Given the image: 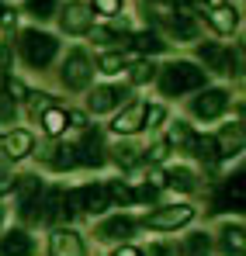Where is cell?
I'll return each mask as SVG.
<instances>
[{
    "instance_id": "obj_1",
    "label": "cell",
    "mask_w": 246,
    "mask_h": 256,
    "mask_svg": "<svg viewBox=\"0 0 246 256\" xmlns=\"http://www.w3.org/2000/svg\"><path fill=\"white\" fill-rule=\"evenodd\" d=\"M205 84H208L205 70H198V66H194V62H187V59L170 62L163 73H160V90H163L166 97H180V94L201 90Z\"/></svg>"
},
{
    "instance_id": "obj_2",
    "label": "cell",
    "mask_w": 246,
    "mask_h": 256,
    "mask_svg": "<svg viewBox=\"0 0 246 256\" xmlns=\"http://www.w3.org/2000/svg\"><path fill=\"white\" fill-rule=\"evenodd\" d=\"M56 52H59V42H56L52 35H45L39 28L21 32V56H25V62H28L32 70H45V66L56 59Z\"/></svg>"
},
{
    "instance_id": "obj_3",
    "label": "cell",
    "mask_w": 246,
    "mask_h": 256,
    "mask_svg": "<svg viewBox=\"0 0 246 256\" xmlns=\"http://www.w3.org/2000/svg\"><path fill=\"white\" fill-rule=\"evenodd\" d=\"M191 222H194V208L191 204H166V208H156L146 218V228H153V232H177V228H184Z\"/></svg>"
},
{
    "instance_id": "obj_4",
    "label": "cell",
    "mask_w": 246,
    "mask_h": 256,
    "mask_svg": "<svg viewBox=\"0 0 246 256\" xmlns=\"http://www.w3.org/2000/svg\"><path fill=\"white\" fill-rule=\"evenodd\" d=\"M225 108H229V90H222V86H208V90H201V94L191 100V111H194V118H201V122L222 118Z\"/></svg>"
},
{
    "instance_id": "obj_5",
    "label": "cell",
    "mask_w": 246,
    "mask_h": 256,
    "mask_svg": "<svg viewBox=\"0 0 246 256\" xmlns=\"http://www.w3.org/2000/svg\"><path fill=\"white\" fill-rule=\"evenodd\" d=\"M70 204L77 208V212L83 214H104L108 208H111V201H108V190L101 187V184H87V187H80V190H73L70 194Z\"/></svg>"
},
{
    "instance_id": "obj_6",
    "label": "cell",
    "mask_w": 246,
    "mask_h": 256,
    "mask_svg": "<svg viewBox=\"0 0 246 256\" xmlns=\"http://www.w3.org/2000/svg\"><path fill=\"white\" fill-rule=\"evenodd\" d=\"M90 24H94V14H90L87 4H80V0H66V4H63V10H59V28H63L66 35H87Z\"/></svg>"
},
{
    "instance_id": "obj_7",
    "label": "cell",
    "mask_w": 246,
    "mask_h": 256,
    "mask_svg": "<svg viewBox=\"0 0 246 256\" xmlns=\"http://www.w3.org/2000/svg\"><path fill=\"white\" fill-rule=\"evenodd\" d=\"M90 62H87V56H83L80 48H73L70 56H66V62H63V86L66 90H83V86L90 84Z\"/></svg>"
},
{
    "instance_id": "obj_8",
    "label": "cell",
    "mask_w": 246,
    "mask_h": 256,
    "mask_svg": "<svg viewBox=\"0 0 246 256\" xmlns=\"http://www.w3.org/2000/svg\"><path fill=\"white\" fill-rule=\"evenodd\" d=\"M135 222L132 218H125V214H115V218H108V222H101L97 228H94V236L101 239V242H118V246H125L132 236H135Z\"/></svg>"
},
{
    "instance_id": "obj_9",
    "label": "cell",
    "mask_w": 246,
    "mask_h": 256,
    "mask_svg": "<svg viewBox=\"0 0 246 256\" xmlns=\"http://www.w3.org/2000/svg\"><path fill=\"white\" fill-rule=\"evenodd\" d=\"M73 152H77V163H83V166H104V138H101V132H83V138H80V146H73Z\"/></svg>"
},
{
    "instance_id": "obj_10",
    "label": "cell",
    "mask_w": 246,
    "mask_h": 256,
    "mask_svg": "<svg viewBox=\"0 0 246 256\" xmlns=\"http://www.w3.org/2000/svg\"><path fill=\"white\" fill-rule=\"evenodd\" d=\"M49 256H87L80 232H73V228H56V232L49 236Z\"/></svg>"
},
{
    "instance_id": "obj_11",
    "label": "cell",
    "mask_w": 246,
    "mask_h": 256,
    "mask_svg": "<svg viewBox=\"0 0 246 256\" xmlns=\"http://www.w3.org/2000/svg\"><path fill=\"white\" fill-rule=\"evenodd\" d=\"M14 194H18V212L28 214V218H39L35 214V204H39V194H42L39 176H18L14 180Z\"/></svg>"
},
{
    "instance_id": "obj_12",
    "label": "cell",
    "mask_w": 246,
    "mask_h": 256,
    "mask_svg": "<svg viewBox=\"0 0 246 256\" xmlns=\"http://www.w3.org/2000/svg\"><path fill=\"white\" fill-rule=\"evenodd\" d=\"M70 194L63 190V187H49L45 190V198H42V212H39V218L42 222H59V218H70Z\"/></svg>"
},
{
    "instance_id": "obj_13",
    "label": "cell",
    "mask_w": 246,
    "mask_h": 256,
    "mask_svg": "<svg viewBox=\"0 0 246 256\" xmlns=\"http://www.w3.org/2000/svg\"><path fill=\"white\" fill-rule=\"evenodd\" d=\"M0 256H35V239L25 228L0 232Z\"/></svg>"
},
{
    "instance_id": "obj_14",
    "label": "cell",
    "mask_w": 246,
    "mask_h": 256,
    "mask_svg": "<svg viewBox=\"0 0 246 256\" xmlns=\"http://www.w3.org/2000/svg\"><path fill=\"white\" fill-rule=\"evenodd\" d=\"M39 160L49 166V170H56V173H63V170H73L77 166V152H73V146H45L39 152Z\"/></svg>"
},
{
    "instance_id": "obj_15",
    "label": "cell",
    "mask_w": 246,
    "mask_h": 256,
    "mask_svg": "<svg viewBox=\"0 0 246 256\" xmlns=\"http://www.w3.org/2000/svg\"><path fill=\"white\" fill-rule=\"evenodd\" d=\"M218 246H222V256H246L243 225L239 222H225L222 232H218Z\"/></svg>"
},
{
    "instance_id": "obj_16",
    "label": "cell",
    "mask_w": 246,
    "mask_h": 256,
    "mask_svg": "<svg viewBox=\"0 0 246 256\" xmlns=\"http://www.w3.org/2000/svg\"><path fill=\"white\" fill-rule=\"evenodd\" d=\"M122 97H125V90H118V86H94L87 104H90L94 114H108V111H115L122 104Z\"/></svg>"
},
{
    "instance_id": "obj_17",
    "label": "cell",
    "mask_w": 246,
    "mask_h": 256,
    "mask_svg": "<svg viewBox=\"0 0 246 256\" xmlns=\"http://www.w3.org/2000/svg\"><path fill=\"white\" fill-rule=\"evenodd\" d=\"M0 149H4L7 160H25V156L35 149V138H32L28 132H7L4 142H0Z\"/></svg>"
},
{
    "instance_id": "obj_18",
    "label": "cell",
    "mask_w": 246,
    "mask_h": 256,
    "mask_svg": "<svg viewBox=\"0 0 246 256\" xmlns=\"http://www.w3.org/2000/svg\"><path fill=\"white\" fill-rule=\"evenodd\" d=\"M146 108H149V104H132V108H125L122 114L111 122V128H115L118 135H132V132H139V128H142V118H146Z\"/></svg>"
},
{
    "instance_id": "obj_19",
    "label": "cell",
    "mask_w": 246,
    "mask_h": 256,
    "mask_svg": "<svg viewBox=\"0 0 246 256\" xmlns=\"http://www.w3.org/2000/svg\"><path fill=\"white\" fill-rule=\"evenodd\" d=\"M201 59H205V66L211 73H229V52L222 48V45H211V42H201Z\"/></svg>"
},
{
    "instance_id": "obj_20",
    "label": "cell",
    "mask_w": 246,
    "mask_h": 256,
    "mask_svg": "<svg viewBox=\"0 0 246 256\" xmlns=\"http://www.w3.org/2000/svg\"><path fill=\"white\" fill-rule=\"evenodd\" d=\"M39 125H42V132H45L49 138L63 135V132H66V111H63V108H56V104H52V108H45V111H42V118H39Z\"/></svg>"
},
{
    "instance_id": "obj_21",
    "label": "cell",
    "mask_w": 246,
    "mask_h": 256,
    "mask_svg": "<svg viewBox=\"0 0 246 256\" xmlns=\"http://www.w3.org/2000/svg\"><path fill=\"white\" fill-rule=\"evenodd\" d=\"M215 146H218V160L225 156H239V149H243V128L236 125V128H225L222 132V138H215Z\"/></svg>"
},
{
    "instance_id": "obj_22",
    "label": "cell",
    "mask_w": 246,
    "mask_h": 256,
    "mask_svg": "<svg viewBox=\"0 0 246 256\" xmlns=\"http://www.w3.org/2000/svg\"><path fill=\"white\" fill-rule=\"evenodd\" d=\"M208 21H211V28L222 32V35H232V32L239 28V14L229 10V7H215V10L208 14Z\"/></svg>"
},
{
    "instance_id": "obj_23",
    "label": "cell",
    "mask_w": 246,
    "mask_h": 256,
    "mask_svg": "<svg viewBox=\"0 0 246 256\" xmlns=\"http://www.w3.org/2000/svg\"><path fill=\"white\" fill-rule=\"evenodd\" d=\"M170 32H173L180 42H194V38H198V24H194L191 14H177V18H170Z\"/></svg>"
},
{
    "instance_id": "obj_24",
    "label": "cell",
    "mask_w": 246,
    "mask_h": 256,
    "mask_svg": "<svg viewBox=\"0 0 246 256\" xmlns=\"http://www.w3.org/2000/svg\"><path fill=\"white\" fill-rule=\"evenodd\" d=\"M191 152H194V160H201V163H208V166L218 160V146H215V138H211V135H205V138H201V135H194Z\"/></svg>"
},
{
    "instance_id": "obj_25",
    "label": "cell",
    "mask_w": 246,
    "mask_h": 256,
    "mask_svg": "<svg viewBox=\"0 0 246 256\" xmlns=\"http://www.w3.org/2000/svg\"><path fill=\"white\" fill-rule=\"evenodd\" d=\"M166 184H170V187H177V190H184V194L198 190V176L187 170V166H177V170H170V173H166Z\"/></svg>"
},
{
    "instance_id": "obj_26",
    "label": "cell",
    "mask_w": 246,
    "mask_h": 256,
    "mask_svg": "<svg viewBox=\"0 0 246 256\" xmlns=\"http://www.w3.org/2000/svg\"><path fill=\"white\" fill-rule=\"evenodd\" d=\"M208 253H211V239L205 232H194L184 239V256H208Z\"/></svg>"
},
{
    "instance_id": "obj_27",
    "label": "cell",
    "mask_w": 246,
    "mask_h": 256,
    "mask_svg": "<svg viewBox=\"0 0 246 256\" xmlns=\"http://www.w3.org/2000/svg\"><path fill=\"white\" fill-rule=\"evenodd\" d=\"M111 152H115V163H118L122 170H132V166L139 163V149H135L132 142H118Z\"/></svg>"
},
{
    "instance_id": "obj_28",
    "label": "cell",
    "mask_w": 246,
    "mask_h": 256,
    "mask_svg": "<svg viewBox=\"0 0 246 256\" xmlns=\"http://www.w3.org/2000/svg\"><path fill=\"white\" fill-rule=\"evenodd\" d=\"M191 142H194V132L184 122H177V125L170 128V135H166V146H177V149H191Z\"/></svg>"
},
{
    "instance_id": "obj_29",
    "label": "cell",
    "mask_w": 246,
    "mask_h": 256,
    "mask_svg": "<svg viewBox=\"0 0 246 256\" xmlns=\"http://www.w3.org/2000/svg\"><path fill=\"white\" fill-rule=\"evenodd\" d=\"M104 190H108V201H111V204H132V201H135V198H132V190L125 187L122 180H111Z\"/></svg>"
},
{
    "instance_id": "obj_30",
    "label": "cell",
    "mask_w": 246,
    "mask_h": 256,
    "mask_svg": "<svg viewBox=\"0 0 246 256\" xmlns=\"http://www.w3.org/2000/svg\"><path fill=\"white\" fill-rule=\"evenodd\" d=\"M132 45L139 48V52H163V42L156 38V35H149V32H142V35H135Z\"/></svg>"
},
{
    "instance_id": "obj_31",
    "label": "cell",
    "mask_w": 246,
    "mask_h": 256,
    "mask_svg": "<svg viewBox=\"0 0 246 256\" xmlns=\"http://www.w3.org/2000/svg\"><path fill=\"white\" fill-rule=\"evenodd\" d=\"M128 76H132V84H146V80L156 76V66H153V62H135V66L128 70Z\"/></svg>"
},
{
    "instance_id": "obj_32",
    "label": "cell",
    "mask_w": 246,
    "mask_h": 256,
    "mask_svg": "<svg viewBox=\"0 0 246 256\" xmlns=\"http://www.w3.org/2000/svg\"><path fill=\"white\" fill-rule=\"evenodd\" d=\"M56 4H59V0H28V10H32L39 21H45V18H52Z\"/></svg>"
},
{
    "instance_id": "obj_33",
    "label": "cell",
    "mask_w": 246,
    "mask_h": 256,
    "mask_svg": "<svg viewBox=\"0 0 246 256\" xmlns=\"http://www.w3.org/2000/svg\"><path fill=\"white\" fill-rule=\"evenodd\" d=\"M122 70H125V59H122V56H115V52H111V56H104V59H101V73L115 76V73H122Z\"/></svg>"
},
{
    "instance_id": "obj_34",
    "label": "cell",
    "mask_w": 246,
    "mask_h": 256,
    "mask_svg": "<svg viewBox=\"0 0 246 256\" xmlns=\"http://www.w3.org/2000/svg\"><path fill=\"white\" fill-rule=\"evenodd\" d=\"M166 118V111L163 108H146V118H142V128L149 125V128H160V122Z\"/></svg>"
},
{
    "instance_id": "obj_35",
    "label": "cell",
    "mask_w": 246,
    "mask_h": 256,
    "mask_svg": "<svg viewBox=\"0 0 246 256\" xmlns=\"http://www.w3.org/2000/svg\"><path fill=\"white\" fill-rule=\"evenodd\" d=\"M94 10H101V14H108V18H115V14L122 10V0H94Z\"/></svg>"
},
{
    "instance_id": "obj_36",
    "label": "cell",
    "mask_w": 246,
    "mask_h": 256,
    "mask_svg": "<svg viewBox=\"0 0 246 256\" xmlns=\"http://www.w3.org/2000/svg\"><path fill=\"white\" fill-rule=\"evenodd\" d=\"M14 114H18V111H14V104H11V100H0V125H11V122H14Z\"/></svg>"
},
{
    "instance_id": "obj_37",
    "label": "cell",
    "mask_w": 246,
    "mask_h": 256,
    "mask_svg": "<svg viewBox=\"0 0 246 256\" xmlns=\"http://www.w3.org/2000/svg\"><path fill=\"white\" fill-rule=\"evenodd\" d=\"M45 108H52V104H49V94H32V114H39Z\"/></svg>"
},
{
    "instance_id": "obj_38",
    "label": "cell",
    "mask_w": 246,
    "mask_h": 256,
    "mask_svg": "<svg viewBox=\"0 0 246 256\" xmlns=\"http://www.w3.org/2000/svg\"><path fill=\"white\" fill-rule=\"evenodd\" d=\"M94 38H97V42H101V45L122 42V38H118V35H115V32H108V28H97V32H94Z\"/></svg>"
},
{
    "instance_id": "obj_39",
    "label": "cell",
    "mask_w": 246,
    "mask_h": 256,
    "mask_svg": "<svg viewBox=\"0 0 246 256\" xmlns=\"http://www.w3.org/2000/svg\"><path fill=\"white\" fill-rule=\"evenodd\" d=\"M166 149H170L166 142H156V146L149 149V163H160V160H163V156H166Z\"/></svg>"
},
{
    "instance_id": "obj_40",
    "label": "cell",
    "mask_w": 246,
    "mask_h": 256,
    "mask_svg": "<svg viewBox=\"0 0 246 256\" xmlns=\"http://www.w3.org/2000/svg\"><path fill=\"white\" fill-rule=\"evenodd\" d=\"M111 256H146V253H142L139 246H128V242H125V246H118V250H115Z\"/></svg>"
},
{
    "instance_id": "obj_41",
    "label": "cell",
    "mask_w": 246,
    "mask_h": 256,
    "mask_svg": "<svg viewBox=\"0 0 246 256\" xmlns=\"http://www.w3.org/2000/svg\"><path fill=\"white\" fill-rule=\"evenodd\" d=\"M14 21H18V18H14V10H11V14H7V10H0V24H4V28H14Z\"/></svg>"
},
{
    "instance_id": "obj_42",
    "label": "cell",
    "mask_w": 246,
    "mask_h": 256,
    "mask_svg": "<svg viewBox=\"0 0 246 256\" xmlns=\"http://www.w3.org/2000/svg\"><path fill=\"white\" fill-rule=\"evenodd\" d=\"M208 4H215V7H218V4H222V0H208Z\"/></svg>"
},
{
    "instance_id": "obj_43",
    "label": "cell",
    "mask_w": 246,
    "mask_h": 256,
    "mask_svg": "<svg viewBox=\"0 0 246 256\" xmlns=\"http://www.w3.org/2000/svg\"><path fill=\"white\" fill-rule=\"evenodd\" d=\"M0 225H4V208H0Z\"/></svg>"
}]
</instances>
